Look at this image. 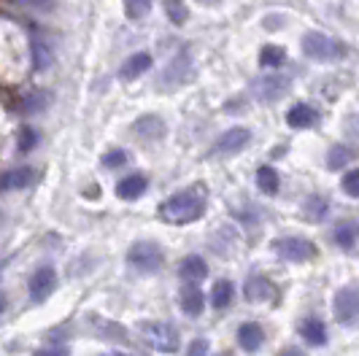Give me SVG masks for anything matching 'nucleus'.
Masks as SVG:
<instances>
[{
  "label": "nucleus",
  "mask_w": 359,
  "mask_h": 356,
  "mask_svg": "<svg viewBox=\"0 0 359 356\" xmlns=\"http://www.w3.org/2000/svg\"><path fill=\"white\" fill-rule=\"evenodd\" d=\"M205 205H208L205 186L192 184V186L176 192L173 197H168L160 205V216L168 224H189V221H198L200 216L205 214Z\"/></svg>",
  "instance_id": "obj_1"
},
{
  "label": "nucleus",
  "mask_w": 359,
  "mask_h": 356,
  "mask_svg": "<svg viewBox=\"0 0 359 356\" xmlns=\"http://www.w3.org/2000/svg\"><path fill=\"white\" fill-rule=\"evenodd\" d=\"M300 49H303L308 60H316V62H332V60H341L343 54H346V46L338 38L319 33V30L306 33L303 41H300Z\"/></svg>",
  "instance_id": "obj_2"
},
{
  "label": "nucleus",
  "mask_w": 359,
  "mask_h": 356,
  "mask_svg": "<svg viewBox=\"0 0 359 356\" xmlns=\"http://www.w3.org/2000/svg\"><path fill=\"white\" fill-rule=\"evenodd\" d=\"M127 262H130V267H135L138 273H157L165 265V251L154 240H138L127 251Z\"/></svg>",
  "instance_id": "obj_3"
},
{
  "label": "nucleus",
  "mask_w": 359,
  "mask_h": 356,
  "mask_svg": "<svg viewBox=\"0 0 359 356\" xmlns=\"http://www.w3.org/2000/svg\"><path fill=\"white\" fill-rule=\"evenodd\" d=\"M141 332H144V338L149 340L151 348L165 351V354L179 351L181 340L173 324H168V321H141Z\"/></svg>",
  "instance_id": "obj_4"
},
{
  "label": "nucleus",
  "mask_w": 359,
  "mask_h": 356,
  "mask_svg": "<svg viewBox=\"0 0 359 356\" xmlns=\"http://www.w3.org/2000/svg\"><path fill=\"white\" fill-rule=\"evenodd\" d=\"M270 249L287 262H311L316 256V246L308 238H300V235H284V238L273 240Z\"/></svg>",
  "instance_id": "obj_5"
},
{
  "label": "nucleus",
  "mask_w": 359,
  "mask_h": 356,
  "mask_svg": "<svg viewBox=\"0 0 359 356\" xmlns=\"http://www.w3.org/2000/svg\"><path fill=\"white\" fill-rule=\"evenodd\" d=\"M332 313L341 324H354L359 319V286H343L335 294Z\"/></svg>",
  "instance_id": "obj_6"
},
{
  "label": "nucleus",
  "mask_w": 359,
  "mask_h": 356,
  "mask_svg": "<svg viewBox=\"0 0 359 356\" xmlns=\"http://www.w3.org/2000/svg\"><path fill=\"white\" fill-rule=\"evenodd\" d=\"M287 92H289V76L273 73V76H265V78L254 81V97L262 100V103H276V100H281Z\"/></svg>",
  "instance_id": "obj_7"
},
{
  "label": "nucleus",
  "mask_w": 359,
  "mask_h": 356,
  "mask_svg": "<svg viewBox=\"0 0 359 356\" xmlns=\"http://www.w3.org/2000/svg\"><path fill=\"white\" fill-rule=\"evenodd\" d=\"M54 289H57V273H54V267L43 265L30 275L27 292H30V300L33 303H43L46 297H52Z\"/></svg>",
  "instance_id": "obj_8"
},
{
  "label": "nucleus",
  "mask_w": 359,
  "mask_h": 356,
  "mask_svg": "<svg viewBox=\"0 0 359 356\" xmlns=\"http://www.w3.org/2000/svg\"><path fill=\"white\" fill-rule=\"evenodd\" d=\"M252 141V130L249 127H230L227 132H222L214 143V154H238L243 151Z\"/></svg>",
  "instance_id": "obj_9"
},
{
  "label": "nucleus",
  "mask_w": 359,
  "mask_h": 356,
  "mask_svg": "<svg viewBox=\"0 0 359 356\" xmlns=\"http://www.w3.org/2000/svg\"><path fill=\"white\" fill-rule=\"evenodd\" d=\"M36 181V170L33 167H11L0 173V192H19L27 189Z\"/></svg>",
  "instance_id": "obj_10"
},
{
  "label": "nucleus",
  "mask_w": 359,
  "mask_h": 356,
  "mask_svg": "<svg viewBox=\"0 0 359 356\" xmlns=\"http://www.w3.org/2000/svg\"><path fill=\"white\" fill-rule=\"evenodd\" d=\"M262 343H265V329H262L257 321H246V324L238 327V345H241L246 354L259 351Z\"/></svg>",
  "instance_id": "obj_11"
},
{
  "label": "nucleus",
  "mask_w": 359,
  "mask_h": 356,
  "mask_svg": "<svg viewBox=\"0 0 359 356\" xmlns=\"http://www.w3.org/2000/svg\"><path fill=\"white\" fill-rule=\"evenodd\" d=\"M316 122H319V111L311 103H297L287 111V125L292 130H311Z\"/></svg>",
  "instance_id": "obj_12"
},
{
  "label": "nucleus",
  "mask_w": 359,
  "mask_h": 356,
  "mask_svg": "<svg viewBox=\"0 0 359 356\" xmlns=\"http://www.w3.org/2000/svg\"><path fill=\"white\" fill-rule=\"evenodd\" d=\"M179 278L187 281V284H200V281H205V278H208V265H205V259L198 256V254H189L187 259H181Z\"/></svg>",
  "instance_id": "obj_13"
},
{
  "label": "nucleus",
  "mask_w": 359,
  "mask_h": 356,
  "mask_svg": "<svg viewBox=\"0 0 359 356\" xmlns=\"http://www.w3.org/2000/svg\"><path fill=\"white\" fill-rule=\"evenodd\" d=\"M146 189H149V178L144 173H130V176H125L116 184V197L133 203V200H138V197L144 195Z\"/></svg>",
  "instance_id": "obj_14"
},
{
  "label": "nucleus",
  "mask_w": 359,
  "mask_h": 356,
  "mask_svg": "<svg viewBox=\"0 0 359 356\" xmlns=\"http://www.w3.org/2000/svg\"><path fill=\"white\" fill-rule=\"evenodd\" d=\"M149 68H151V54L135 52L125 60V65H122V71H119V78H122V81H135V78H141Z\"/></svg>",
  "instance_id": "obj_15"
},
{
  "label": "nucleus",
  "mask_w": 359,
  "mask_h": 356,
  "mask_svg": "<svg viewBox=\"0 0 359 356\" xmlns=\"http://www.w3.org/2000/svg\"><path fill=\"white\" fill-rule=\"evenodd\" d=\"M30 62H33V71L36 73H43L52 68L54 52L43 38H33V41H30Z\"/></svg>",
  "instance_id": "obj_16"
},
{
  "label": "nucleus",
  "mask_w": 359,
  "mask_h": 356,
  "mask_svg": "<svg viewBox=\"0 0 359 356\" xmlns=\"http://www.w3.org/2000/svg\"><path fill=\"white\" fill-rule=\"evenodd\" d=\"M300 338L306 340L308 345H324L327 343V327L319 316H306L300 321Z\"/></svg>",
  "instance_id": "obj_17"
},
{
  "label": "nucleus",
  "mask_w": 359,
  "mask_h": 356,
  "mask_svg": "<svg viewBox=\"0 0 359 356\" xmlns=\"http://www.w3.org/2000/svg\"><path fill=\"white\" fill-rule=\"evenodd\" d=\"M181 310L187 316H200L205 310V294L198 289V284H187L181 292Z\"/></svg>",
  "instance_id": "obj_18"
},
{
  "label": "nucleus",
  "mask_w": 359,
  "mask_h": 356,
  "mask_svg": "<svg viewBox=\"0 0 359 356\" xmlns=\"http://www.w3.org/2000/svg\"><path fill=\"white\" fill-rule=\"evenodd\" d=\"M246 300L249 303H262V300H268L270 294H273V286H270L268 278H262V275H252L249 281H246Z\"/></svg>",
  "instance_id": "obj_19"
},
{
  "label": "nucleus",
  "mask_w": 359,
  "mask_h": 356,
  "mask_svg": "<svg viewBox=\"0 0 359 356\" xmlns=\"http://www.w3.org/2000/svg\"><path fill=\"white\" fill-rule=\"evenodd\" d=\"M257 186H259V192H265V195H276L278 186H281L278 170L270 167V165H262V167L257 170Z\"/></svg>",
  "instance_id": "obj_20"
},
{
  "label": "nucleus",
  "mask_w": 359,
  "mask_h": 356,
  "mask_svg": "<svg viewBox=\"0 0 359 356\" xmlns=\"http://www.w3.org/2000/svg\"><path fill=\"white\" fill-rule=\"evenodd\" d=\"M303 214H306L308 221H322V219H327V214H330V203H327V197L311 195L306 200V205H303Z\"/></svg>",
  "instance_id": "obj_21"
},
{
  "label": "nucleus",
  "mask_w": 359,
  "mask_h": 356,
  "mask_svg": "<svg viewBox=\"0 0 359 356\" xmlns=\"http://www.w3.org/2000/svg\"><path fill=\"white\" fill-rule=\"evenodd\" d=\"M233 297H235L233 281L222 278V281H216V284L211 286V305H214V308H227V305L233 303Z\"/></svg>",
  "instance_id": "obj_22"
},
{
  "label": "nucleus",
  "mask_w": 359,
  "mask_h": 356,
  "mask_svg": "<svg viewBox=\"0 0 359 356\" xmlns=\"http://www.w3.org/2000/svg\"><path fill=\"white\" fill-rule=\"evenodd\" d=\"M359 240V227L354 221H341L338 227H335V243L341 246V249H354Z\"/></svg>",
  "instance_id": "obj_23"
},
{
  "label": "nucleus",
  "mask_w": 359,
  "mask_h": 356,
  "mask_svg": "<svg viewBox=\"0 0 359 356\" xmlns=\"http://www.w3.org/2000/svg\"><path fill=\"white\" fill-rule=\"evenodd\" d=\"M284 62H287V52L281 46H276V43L262 46V52H259V65L262 68H281Z\"/></svg>",
  "instance_id": "obj_24"
},
{
  "label": "nucleus",
  "mask_w": 359,
  "mask_h": 356,
  "mask_svg": "<svg viewBox=\"0 0 359 356\" xmlns=\"http://www.w3.org/2000/svg\"><path fill=\"white\" fill-rule=\"evenodd\" d=\"M351 160H354V151L348 146H332L330 154H327V167L330 170H343Z\"/></svg>",
  "instance_id": "obj_25"
},
{
  "label": "nucleus",
  "mask_w": 359,
  "mask_h": 356,
  "mask_svg": "<svg viewBox=\"0 0 359 356\" xmlns=\"http://www.w3.org/2000/svg\"><path fill=\"white\" fill-rule=\"evenodd\" d=\"M162 127L165 125H162L160 116H144V119L135 122V132H138L141 138H160L162 132H165Z\"/></svg>",
  "instance_id": "obj_26"
},
{
  "label": "nucleus",
  "mask_w": 359,
  "mask_h": 356,
  "mask_svg": "<svg viewBox=\"0 0 359 356\" xmlns=\"http://www.w3.org/2000/svg\"><path fill=\"white\" fill-rule=\"evenodd\" d=\"M162 3H165V14H168V19H170L176 27L187 25V19H189V8L184 6V0H162Z\"/></svg>",
  "instance_id": "obj_27"
},
{
  "label": "nucleus",
  "mask_w": 359,
  "mask_h": 356,
  "mask_svg": "<svg viewBox=\"0 0 359 356\" xmlns=\"http://www.w3.org/2000/svg\"><path fill=\"white\" fill-rule=\"evenodd\" d=\"M151 3L154 0H125V14L127 19H133V22H141V19L151 11Z\"/></svg>",
  "instance_id": "obj_28"
},
{
  "label": "nucleus",
  "mask_w": 359,
  "mask_h": 356,
  "mask_svg": "<svg viewBox=\"0 0 359 356\" xmlns=\"http://www.w3.org/2000/svg\"><path fill=\"white\" fill-rule=\"evenodd\" d=\"M38 146V132L36 127H19L17 132V149L22 154H27V151H33Z\"/></svg>",
  "instance_id": "obj_29"
},
{
  "label": "nucleus",
  "mask_w": 359,
  "mask_h": 356,
  "mask_svg": "<svg viewBox=\"0 0 359 356\" xmlns=\"http://www.w3.org/2000/svg\"><path fill=\"white\" fill-rule=\"evenodd\" d=\"M181 71H187V54H179L176 60H173V65H170V71H165V76H162V84L165 81H176V84H181L184 81V73Z\"/></svg>",
  "instance_id": "obj_30"
},
{
  "label": "nucleus",
  "mask_w": 359,
  "mask_h": 356,
  "mask_svg": "<svg viewBox=\"0 0 359 356\" xmlns=\"http://www.w3.org/2000/svg\"><path fill=\"white\" fill-rule=\"evenodd\" d=\"M14 3L27 11H36V14H52L57 8V0H14Z\"/></svg>",
  "instance_id": "obj_31"
},
{
  "label": "nucleus",
  "mask_w": 359,
  "mask_h": 356,
  "mask_svg": "<svg viewBox=\"0 0 359 356\" xmlns=\"http://www.w3.org/2000/svg\"><path fill=\"white\" fill-rule=\"evenodd\" d=\"M46 103H49V95L46 92H36V95H27L25 97V103H22V111L25 114H38V111H43L46 108Z\"/></svg>",
  "instance_id": "obj_32"
},
{
  "label": "nucleus",
  "mask_w": 359,
  "mask_h": 356,
  "mask_svg": "<svg viewBox=\"0 0 359 356\" xmlns=\"http://www.w3.org/2000/svg\"><path fill=\"white\" fill-rule=\"evenodd\" d=\"M127 151L125 149H114V151H108L106 157H103V165H106L108 170H116V167H125L127 165Z\"/></svg>",
  "instance_id": "obj_33"
},
{
  "label": "nucleus",
  "mask_w": 359,
  "mask_h": 356,
  "mask_svg": "<svg viewBox=\"0 0 359 356\" xmlns=\"http://www.w3.org/2000/svg\"><path fill=\"white\" fill-rule=\"evenodd\" d=\"M343 192L351 197H359V167H351V170L343 176Z\"/></svg>",
  "instance_id": "obj_34"
},
{
  "label": "nucleus",
  "mask_w": 359,
  "mask_h": 356,
  "mask_svg": "<svg viewBox=\"0 0 359 356\" xmlns=\"http://www.w3.org/2000/svg\"><path fill=\"white\" fill-rule=\"evenodd\" d=\"M97 335H103V338H125V329L116 327L114 321L103 319L100 324H97Z\"/></svg>",
  "instance_id": "obj_35"
},
{
  "label": "nucleus",
  "mask_w": 359,
  "mask_h": 356,
  "mask_svg": "<svg viewBox=\"0 0 359 356\" xmlns=\"http://www.w3.org/2000/svg\"><path fill=\"white\" fill-rule=\"evenodd\" d=\"M187 356H208V343L203 338L192 340L189 343V351H187Z\"/></svg>",
  "instance_id": "obj_36"
},
{
  "label": "nucleus",
  "mask_w": 359,
  "mask_h": 356,
  "mask_svg": "<svg viewBox=\"0 0 359 356\" xmlns=\"http://www.w3.org/2000/svg\"><path fill=\"white\" fill-rule=\"evenodd\" d=\"M36 356H71V351H68L65 345H49V348L36 351Z\"/></svg>",
  "instance_id": "obj_37"
},
{
  "label": "nucleus",
  "mask_w": 359,
  "mask_h": 356,
  "mask_svg": "<svg viewBox=\"0 0 359 356\" xmlns=\"http://www.w3.org/2000/svg\"><path fill=\"white\" fill-rule=\"evenodd\" d=\"M278 356H308L306 351H300V348H284Z\"/></svg>",
  "instance_id": "obj_38"
},
{
  "label": "nucleus",
  "mask_w": 359,
  "mask_h": 356,
  "mask_svg": "<svg viewBox=\"0 0 359 356\" xmlns=\"http://www.w3.org/2000/svg\"><path fill=\"white\" fill-rule=\"evenodd\" d=\"M3 310H6V294L0 292V316H3Z\"/></svg>",
  "instance_id": "obj_39"
},
{
  "label": "nucleus",
  "mask_w": 359,
  "mask_h": 356,
  "mask_svg": "<svg viewBox=\"0 0 359 356\" xmlns=\"http://www.w3.org/2000/svg\"><path fill=\"white\" fill-rule=\"evenodd\" d=\"M198 3H203V6H219L222 0H198Z\"/></svg>",
  "instance_id": "obj_40"
},
{
  "label": "nucleus",
  "mask_w": 359,
  "mask_h": 356,
  "mask_svg": "<svg viewBox=\"0 0 359 356\" xmlns=\"http://www.w3.org/2000/svg\"><path fill=\"white\" fill-rule=\"evenodd\" d=\"M100 356H130V354H125V351H111V354H100Z\"/></svg>",
  "instance_id": "obj_41"
}]
</instances>
